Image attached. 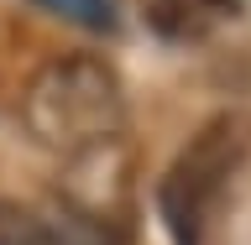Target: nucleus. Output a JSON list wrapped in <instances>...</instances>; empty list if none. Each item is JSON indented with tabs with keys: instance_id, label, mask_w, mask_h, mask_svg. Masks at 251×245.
I'll list each match as a JSON object with an SVG mask.
<instances>
[{
	"instance_id": "1",
	"label": "nucleus",
	"mask_w": 251,
	"mask_h": 245,
	"mask_svg": "<svg viewBox=\"0 0 251 245\" xmlns=\"http://www.w3.org/2000/svg\"><path fill=\"white\" fill-rule=\"evenodd\" d=\"M21 115H26V131L42 146H52L63 156H89L105 141L121 136L126 94H121V78H115V68L105 58L68 52V58L47 63L26 84Z\"/></svg>"
},
{
	"instance_id": "2",
	"label": "nucleus",
	"mask_w": 251,
	"mask_h": 245,
	"mask_svg": "<svg viewBox=\"0 0 251 245\" xmlns=\"http://www.w3.org/2000/svg\"><path fill=\"white\" fill-rule=\"evenodd\" d=\"M246 141L251 136H246L241 115H220L173 156V167L162 172V188H157V209H162V224H168L173 245H204L209 209L220 203L230 172L241 167Z\"/></svg>"
},
{
	"instance_id": "3",
	"label": "nucleus",
	"mask_w": 251,
	"mask_h": 245,
	"mask_svg": "<svg viewBox=\"0 0 251 245\" xmlns=\"http://www.w3.org/2000/svg\"><path fill=\"white\" fill-rule=\"evenodd\" d=\"M235 0H141V16L162 42H204L235 21Z\"/></svg>"
},
{
	"instance_id": "4",
	"label": "nucleus",
	"mask_w": 251,
	"mask_h": 245,
	"mask_svg": "<svg viewBox=\"0 0 251 245\" xmlns=\"http://www.w3.org/2000/svg\"><path fill=\"white\" fill-rule=\"evenodd\" d=\"M42 11L63 16V21H74L84 31H110L115 26V0H37Z\"/></svg>"
},
{
	"instance_id": "5",
	"label": "nucleus",
	"mask_w": 251,
	"mask_h": 245,
	"mask_svg": "<svg viewBox=\"0 0 251 245\" xmlns=\"http://www.w3.org/2000/svg\"><path fill=\"white\" fill-rule=\"evenodd\" d=\"M42 240H47L42 219L31 209H21V203L0 199V245H42Z\"/></svg>"
}]
</instances>
